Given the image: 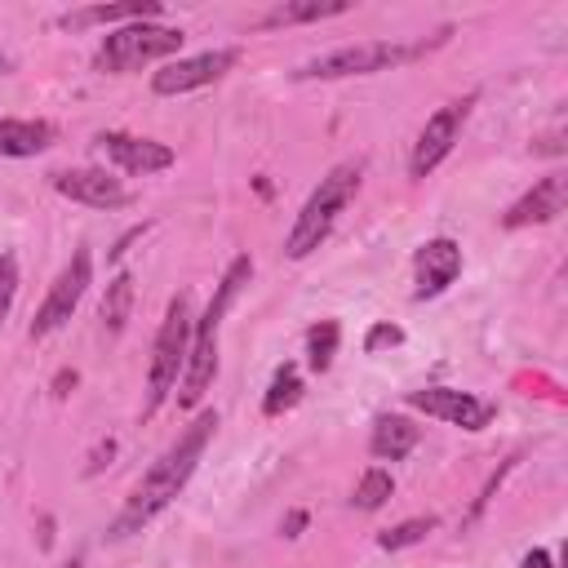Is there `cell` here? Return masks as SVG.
<instances>
[{
	"label": "cell",
	"mask_w": 568,
	"mask_h": 568,
	"mask_svg": "<svg viewBox=\"0 0 568 568\" xmlns=\"http://www.w3.org/2000/svg\"><path fill=\"white\" fill-rule=\"evenodd\" d=\"M248 280H253V257L240 253V257L222 271L217 288H213V297H209V306H204V315L191 324V351H186V368H182V377H178V404H182V408H195V404L204 399V390H209V382H213V373H217V333H222V320H226L231 302L240 297V288H244Z\"/></svg>",
	"instance_id": "obj_2"
},
{
	"label": "cell",
	"mask_w": 568,
	"mask_h": 568,
	"mask_svg": "<svg viewBox=\"0 0 568 568\" xmlns=\"http://www.w3.org/2000/svg\"><path fill=\"white\" fill-rule=\"evenodd\" d=\"M129 311H133V275L129 271H120L111 284H106V297H102V328L115 337V333H124V324H129Z\"/></svg>",
	"instance_id": "obj_19"
},
{
	"label": "cell",
	"mask_w": 568,
	"mask_h": 568,
	"mask_svg": "<svg viewBox=\"0 0 568 568\" xmlns=\"http://www.w3.org/2000/svg\"><path fill=\"white\" fill-rule=\"evenodd\" d=\"M297 399H302V377H297L293 364H280L275 377H271V386H266V395H262V413H266V417H280V413H288Z\"/></svg>",
	"instance_id": "obj_21"
},
{
	"label": "cell",
	"mask_w": 568,
	"mask_h": 568,
	"mask_svg": "<svg viewBox=\"0 0 568 568\" xmlns=\"http://www.w3.org/2000/svg\"><path fill=\"white\" fill-rule=\"evenodd\" d=\"M439 519L435 515H417V519H404V524H395V528H386V532H377V546L382 550H404V546H417L430 528H435Z\"/></svg>",
	"instance_id": "obj_23"
},
{
	"label": "cell",
	"mask_w": 568,
	"mask_h": 568,
	"mask_svg": "<svg viewBox=\"0 0 568 568\" xmlns=\"http://www.w3.org/2000/svg\"><path fill=\"white\" fill-rule=\"evenodd\" d=\"M351 4L346 0H293V4H275L257 18L262 31H275V27H297V22H320V18H337L346 13Z\"/></svg>",
	"instance_id": "obj_18"
},
{
	"label": "cell",
	"mask_w": 568,
	"mask_h": 568,
	"mask_svg": "<svg viewBox=\"0 0 568 568\" xmlns=\"http://www.w3.org/2000/svg\"><path fill=\"white\" fill-rule=\"evenodd\" d=\"M359 178H364L359 164H337V169H328V173L320 178V186L306 195V204H302V213L293 217V231H288V240H284V253H288L293 262L311 257V253L333 235L337 213H342V209L355 200V191H359Z\"/></svg>",
	"instance_id": "obj_3"
},
{
	"label": "cell",
	"mask_w": 568,
	"mask_h": 568,
	"mask_svg": "<svg viewBox=\"0 0 568 568\" xmlns=\"http://www.w3.org/2000/svg\"><path fill=\"white\" fill-rule=\"evenodd\" d=\"M58 129L49 120H0V155L4 160H27L49 151Z\"/></svg>",
	"instance_id": "obj_17"
},
{
	"label": "cell",
	"mask_w": 568,
	"mask_h": 568,
	"mask_svg": "<svg viewBox=\"0 0 568 568\" xmlns=\"http://www.w3.org/2000/svg\"><path fill=\"white\" fill-rule=\"evenodd\" d=\"M302 528H306V510H288V515H284V524H280V532H284V537H302Z\"/></svg>",
	"instance_id": "obj_26"
},
{
	"label": "cell",
	"mask_w": 568,
	"mask_h": 568,
	"mask_svg": "<svg viewBox=\"0 0 568 568\" xmlns=\"http://www.w3.org/2000/svg\"><path fill=\"white\" fill-rule=\"evenodd\" d=\"M564 200H568V178H564V173H550V178H541L528 195H519V200L506 209L501 226H506V231L541 226V222H550V217L564 213Z\"/></svg>",
	"instance_id": "obj_14"
},
{
	"label": "cell",
	"mask_w": 568,
	"mask_h": 568,
	"mask_svg": "<svg viewBox=\"0 0 568 568\" xmlns=\"http://www.w3.org/2000/svg\"><path fill=\"white\" fill-rule=\"evenodd\" d=\"M235 62H240V49H209V53L173 58V62H164V67L151 75V89H155L160 98L191 93V89H204V84L222 80V75H226Z\"/></svg>",
	"instance_id": "obj_9"
},
{
	"label": "cell",
	"mask_w": 568,
	"mask_h": 568,
	"mask_svg": "<svg viewBox=\"0 0 568 568\" xmlns=\"http://www.w3.org/2000/svg\"><path fill=\"white\" fill-rule=\"evenodd\" d=\"M475 98L479 93H466V98H453L448 106H439L430 120H426V129L417 133V142H413V155H408V173L413 178H426L448 151H453V142L462 138V124H466V115H470V106H475Z\"/></svg>",
	"instance_id": "obj_8"
},
{
	"label": "cell",
	"mask_w": 568,
	"mask_h": 568,
	"mask_svg": "<svg viewBox=\"0 0 568 568\" xmlns=\"http://www.w3.org/2000/svg\"><path fill=\"white\" fill-rule=\"evenodd\" d=\"M142 231H146V226H133V231H129V235H124V240H120V244H115V248H111L106 257H111V262H120V257H124V248H129V244H133V240H138Z\"/></svg>",
	"instance_id": "obj_28"
},
{
	"label": "cell",
	"mask_w": 568,
	"mask_h": 568,
	"mask_svg": "<svg viewBox=\"0 0 568 568\" xmlns=\"http://www.w3.org/2000/svg\"><path fill=\"white\" fill-rule=\"evenodd\" d=\"M404 342V328L399 324H390V320H382V324H373L368 328V337H364V351L368 355H377V351H386V346H399Z\"/></svg>",
	"instance_id": "obj_25"
},
{
	"label": "cell",
	"mask_w": 568,
	"mask_h": 568,
	"mask_svg": "<svg viewBox=\"0 0 568 568\" xmlns=\"http://www.w3.org/2000/svg\"><path fill=\"white\" fill-rule=\"evenodd\" d=\"M519 568H555V559H550V555H546V550H528V555H524V564H519Z\"/></svg>",
	"instance_id": "obj_27"
},
{
	"label": "cell",
	"mask_w": 568,
	"mask_h": 568,
	"mask_svg": "<svg viewBox=\"0 0 568 568\" xmlns=\"http://www.w3.org/2000/svg\"><path fill=\"white\" fill-rule=\"evenodd\" d=\"M71 386H75V373H67V368H62V373L53 377V395L62 399V395H71Z\"/></svg>",
	"instance_id": "obj_29"
},
{
	"label": "cell",
	"mask_w": 568,
	"mask_h": 568,
	"mask_svg": "<svg viewBox=\"0 0 568 568\" xmlns=\"http://www.w3.org/2000/svg\"><path fill=\"white\" fill-rule=\"evenodd\" d=\"M53 191L84 209H124L129 204L124 182L111 178L106 169H62V173H53Z\"/></svg>",
	"instance_id": "obj_12"
},
{
	"label": "cell",
	"mask_w": 568,
	"mask_h": 568,
	"mask_svg": "<svg viewBox=\"0 0 568 568\" xmlns=\"http://www.w3.org/2000/svg\"><path fill=\"white\" fill-rule=\"evenodd\" d=\"M417 439H422V430H417L408 417H399V413H382V417L373 422L368 453H373L377 462H404V457L417 448Z\"/></svg>",
	"instance_id": "obj_16"
},
{
	"label": "cell",
	"mask_w": 568,
	"mask_h": 568,
	"mask_svg": "<svg viewBox=\"0 0 568 568\" xmlns=\"http://www.w3.org/2000/svg\"><path fill=\"white\" fill-rule=\"evenodd\" d=\"M390 493H395V479H390V470H382V466H368V470L359 475V484H355V497H351V506H355V510H377V506H386V501H390Z\"/></svg>",
	"instance_id": "obj_22"
},
{
	"label": "cell",
	"mask_w": 568,
	"mask_h": 568,
	"mask_svg": "<svg viewBox=\"0 0 568 568\" xmlns=\"http://www.w3.org/2000/svg\"><path fill=\"white\" fill-rule=\"evenodd\" d=\"M13 293H18V257L13 253H0V320L13 306Z\"/></svg>",
	"instance_id": "obj_24"
},
{
	"label": "cell",
	"mask_w": 568,
	"mask_h": 568,
	"mask_svg": "<svg viewBox=\"0 0 568 568\" xmlns=\"http://www.w3.org/2000/svg\"><path fill=\"white\" fill-rule=\"evenodd\" d=\"M213 430H217V413H200V417L178 435V444H173V448H169V453L138 479V488L129 493L124 510L111 519V537L142 532V524H151V519H155V515L186 488V479L195 475V466H200V457H204Z\"/></svg>",
	"instance_id": "obj_1"
},
{
	"label": "cell",
	"mask_w": 568,
	"mask_h": 568,
	"mask_svg": "<svg viewBox=\"0 0 568 568\" xmlns=\"http://www.w3.org/2000/svg\"><path fill=\"white\" fill-rule=\"evenodd\" d=\"M182 27H164V22H129V27H115L102 36L98 53H93V67L106 71V75H124V71H138L146 62H160V58H173L182 49Z\"/></svg>",
	"instance_id": "obj_6"
},
{
	"label": "cell",
	"mask_w": 568,
	"mask_h": 568,
	"mask_svg": "<svg viewBox=\"0 0 568 568\" xmlns=\"http://www.w3.org/2000/svg\"><path fill=\"white\" fill-rule=\"evenodd\" d=\"M408 408L426 413V417H439L448 426H462V430H484L493 422V404L470 395V390H453V386H422V390H408Z\"/></svg>",
	"instance_id": "obj_10"
},
{
	"label": "cell",
	"mask_w": 568,
	"mask_h": 568,
	"mask_svg": "<svg viewBox=\"0 0 568 568\" xmlns=\"http://www.w3.org/2000/svg\"><path fill=\"white\" fill-rule=\"evenodd\" d=\"M413 271H417V288H413V297H417V302L439 297V293L462 275V244L448 240V235L426 240V244L413 253Z\"/></svg>",
	"instance_id": "obj_13"
},
{
	"label": "cell",
	"mask_w": 568,
	"mask_h": 568,
	"mask_svg": "<svg viewBox=\"0 0 568 568\" xmlns=\"http://www.w3.org/2000/svg\"><path fill=\"white\" fill-rule=\"evenodd\" d=\"M102 22H160V4L155 0H129V4H89V9H71L58 18L62 31H84V27H102Z\"/></svg>",
	"instance_id": "obj_15"
},
{
	"label": "cell",
	"mask_w": 568,
	"mask_h": 568,
	"mask_svg": "<svg viewBox=\"0 0 568 568\" xmlns=\"http://www.w3.org/2000/svg\"><path fill=\"white\" fill-rule=\"evenodd\" d=\"M89 280H93V257H89V248H75L71 262H67V266L58 271V280L49 284V293H44L40 311L31 315V328H27V333H31L36 342L49 337V333H58V328L75 315V306H80Z\"/></svg>",
	"instance_id": "obj_7"
},
{
	"label": "cell",
	"mask_w": 568,
	"mask_h": 568,
	"mask_svg": "<svg viewBox=\"0 0 568 568\" xmlns=\"http://www.w3.org/2000/svg\"><path fill=\"white\" fill-rule=\"evenodd\" d=\"M337 337H342V324H337V320H315V324L306 328V364H311L315 373H328V368H333Z\"/></svg>",
	"instance_id": "obj_20"
},
{
	"label": "cell",
	"mask_w": 568,
	"mask_h": 568,
	"mask_svg": "<svg viewBox=\"0 0 568 568\" xmlns=\"http://www.w3.org/2000/svg\"><path fill=\"white\" fill-rule=\"evenodd\" d=\"M93 142H98V151H102L106 164H115L120 173H133V178L160 173V169H169L178 160L173 146L155 142V138H138V133H115L111 129V133H98Z\"/></svg>",
	"instance_id": "obj_11"
},
{
	"label": "cell",
	"mask_w": 568,
	"mask_h": 568,
	"mask_svg": "<svg viewBox=\"0 0 568 568\" xmlns=\"http://www.w3.org/2000/svg\"><path fill=\"white\" fill-rule=\"evenodd\" d=\"M448 36V31H444ZM444 36L426 40V44H395V40H359V44H337L311 62H302L293 71V80H346V75H373V71H390L404 67L413 58H422L426 49L444 44Z\"/></svg>",
	"instance_id": "obj_4"
},
{
	"label": "cell",
	"mask_w": 568,
	"mask_h": 568,
	"mask_svg": "<svg viewBox=\"0 0 568 568\" xmlns=\"http://www.w3.org/2000/svg\"><path fill=\"white\" fill-rule=\"evenodd\" d=\"M191 293H178L160 320L155 346H151V368H146V399H142V417H151L178 386L182 368H186V351H191Z\"/></svg>",
	"instance_id": "obj_5"
}]
</instances>
